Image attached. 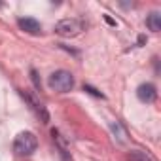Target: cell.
I'll use <instances>...</instances> for the list:
<instances>
[{
  "instance_id": "3",
  "label": "cell",
  "mask_w": 161,
  "mask_h": 161,
  "mask_svg": "<svg viewBox=\"0 0 161 161\" xmlns=\"http://www.w3.org/2000/svg\"><path fill=\"white\" fill-rule=\"evenodd\" d=\"M86 29V23L82 19H76V17H70V19H61L57 25H55V32L64 36V38H74L78 36Z\"/></svg>"
},
{
  "instance_id": "7",
  "label": "cell",
  "mask_w": 161,
  "mask_h": 161,
  "mask_svg": "<svg viewBox=\"0 0 161 161\" xmlns=\"http://www.w3.org/2000/svg\"><path fill=\"white\" fill-rule=\"evenodd\" d=\"M146 27L152 31V32H159L161 31V15L157 12H152L148 17H146Z\"/></svg>"
},
{
  "instance_id": "2",
  "label": "cell",
  "mask_w": 161,
  "mask_h": 161,
  "mask_svg": "<svg viewBox=\"0 0 161 161\" xmlns=\"http://www.w3.org/2000/svg\"><path fill=\"white\" fill-rule=\"evenodd\" d=\"M47 86L57 93H68L74 87V76L66 70H55L47 80Z\"/></svg>"
},
{
  "instance_id": "8",
  "label": "cell",
  "mask_w": 161,
  "mask_h": 161,
  "mask_svg": "<svg viewBox=\"0 0 161 161\" xmlns=\"http://www.w3.org/2000/svg\"><path fill=\"white\" fill-rule=\"evenodd\" d=\"M127 161H152V157H150V155H146L144 152L135 150V152H131V153L127 155Z\"/></svg>"
},
{
  "instance_id": "10",
  "label": "cell",
  "mask_w": 161,
  "mask_h": 161,
  "mask_svg": "<svg viewBox=\"0 0 161 161\" xmlns=\"http://www.w3.org/2000/svg\"><path fill=\"white\" fill-rule=\"evenodd\" d=\"M84 91H87V93L93 95V97H101V99H104V95H103L101 91H97L95 87H91V86H84Z\"/></svg>"
},
{
  "instance_id": "1",
  "label": "cell",
  "mask_w": 161,
  "mask_h": 161,
  "mask_svg": "<svg viewBox=\"0 0 161 161\" xmlns=\"http://www.w3.org/2000/svg\"><path fill=\"white\" fill-rule=\"evenodd\" d=\"M38 148V138L34 133L31 131H23L15 136L14 140V152L21 157H27V155H32Z\"/></svg>"
},
{
  "instance_id": "12",
  "label": "cell",
  "mask_w": 161,
  "mask_h": 161,
  "mask_svg": "<svg viewBox=\"0 0 161 161\" xmlns=\"http://www.w3.org/2000/svg\"><path fill=\"white\" fill-rule=\"evenodd\" d=\"M144 42H146V38H144V36H138V44H140V46H142V44H144Z\"/></svg>"
},
{
  "instance_id": "9",
  "label": "cell",
  "mask_w": 161,
  "mask_h": 161,
  "mask_svg": "<svg viewBox=\"0 0 161 161\" xmlns=\"http://www.w3.org/2000/svg\"><path fill=\"white\" fill-rule=\"evenodd\" d=\"M112 131H114V135H118V140H119V142H125V131L121 129L119 121H114V123H112Z\"/></svg>"
},
{
  "instance_id": "11",
  "label": "cell",
  "mask_w": 161,
  "mask_h": 161,
  "mask_svg": "<svg viewBox=\"0 0 161 161\" xmlns=\"http://www.w3.org/2000/svg\"><path fill=\"white\" fill-rule=\"evenodd\" d=\"M31 78H32V82H34L36 89H40V87H42V84H40V78H38V72H36L34 68H31Z\"/></svg>"
},
{
  "instance_id": "6",
  "label": "cell",
  "mask_w": 161,
  "mask_h": 161,
  "mask_svg": "<svg viewBox=\"0 0 161 161\" xmlns=\"http://www.w3.org/2000/svg\"><path fill=\"white\" fill-rule=\"evenodd\" d=\"M17 25H19L21 31H25V32H29V34H34V36L42 32V25H40L36 19H32V17H21V19L17 21Z\"/></svg>"
},
{
  "instance_id": "4",
  "label": "cell",
  "mask_w": 161,
  "mask_h": 161,
  "mask_svg": "<svg viewBox=\"0 0 161 161\" xmlns=\"http://www.w3.org/2000/svg\"><path fill=\"white\" fill-rule=\"evenodd\" d=\"M21 95H23V99L29 103V106L32 108V112L42 119V123H47V121H49V114H47V110H46L44 103H42V101L32 93V91H27V89H25V91H21Z\"/></svg>"
},
{
  "instance_id": "5",
  "label": "cell",
  "mask_w": 161,
  "mask_h": 161,
  "mask_svg": "<svg viewBox=\"0 0 161 161\" xmlns=\"http://www.w3.org/2000/svg\"><path fill=\"white\" fill-rule=\"evenodd\" d=\"M136 97H138L140 103L152 104V103L157 99V89H155L153 84H142V86H138V89H136Z\"/></svg>"
}]
</instances>
